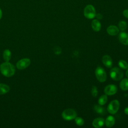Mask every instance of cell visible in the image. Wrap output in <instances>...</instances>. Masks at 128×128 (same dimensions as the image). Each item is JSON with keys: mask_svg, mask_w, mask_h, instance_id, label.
Segmentation results:
<instances>
[{"mask_svg": "<svg viewBox=\"0 0 128 128\" xmlns=\"http://www.w3.org/2000/svg\"><path fill=\"white\" fill-rule=\"evenodd\" d=\"M120 87L123 90H128V78H124L120 83Z\"/></svg>", "mask_w": 128, "mask_h": 128, "instance_id": "cell-16", "label": "cell"}, {"mask_svg": "<svg viewBox=\"0 0 128 128\" xmlns=\"http://www.w3.org/2000/svg\"><path fill=\"white\" fill-rule=\"evenodd\" d=\"M95 74L96 79L100 82H104L106 80V74L104 70L101 66L96 68L95 70Z\"/></svg>", "mask_w": 128, "mask_h": 128, "instance_id": "cell-6", "label": "cell"}, {"mask_svg": "<svg viewBox=\"0 0 128 128\" xmlns=\"http://www.w3.org/2000/svg\"><path fill=\"white\" fill-rule=\"evenodd\" d=\"M106 126L108 128H111L115 124V118L112 116H108L104 120Z\"/></svg>", "mask_w": 128, "mask_h": 128, "instance_id": "cell-14", "label": "cell"}, {"mask_svg": "<svg viewBox=\"0 0 128 128\" xmlns=\"http://www.w3.org/2000/svg\"><path fill=\"white\" fill-rule=\"evenodd\" d=\"M118 40L120 42L125 46L128 45V34L124 32H120L118 35Z\"/></svg>", "mask_w": 128, "mask_h": 128, "instance_id": "cell-10", "label": "cell"}, {"mask_svg": "<svg viewBox=\"0 0 128 128\" xmlns=\"http://www.w3.org/2000/svg\"><path fill=\"white\" fill-rule=\"evenodd\" d=\"M30 60L28 58H24L19 60L16 64V68L19 70H24L28 67L30 64Z\"/></svg>", "mask_w": 128, "mask_h": 128, "instance_id": "cell-7", "label": "cell"}, {"mask_svg": "<svg viewBox=\"0 0 128 128\" xmlns=\"http://www.w3.org/2000/svg\"><path fill=\"white\" fill-rule=\"evenodd\" d=\"M108 34L110 36H116L119 32V28L114 25H110L108 26L106 29Z\"/></svg>", "mask_w": 128, "mask_h": 128, "instance_id": "cell-11", "label": "cell"}, {"mask_svg": "<svg viewBox=\"0 0 128 128\" xmlns=\"http://www.w3.org/2000/svg\"><path fill=\"white\" fill-rule=\"evenodd\" d=\"M54 53L56 54H60L62 52V49L58 46H56L54 48Z\"/></svg>", "mask_w": 128, "mask_h": 128, "instance_id": "cell-24", "label": "cell"}, {"mask_svg": "<svg viewBox=\"0 0 128 128\" xmlns=\"http://www.w3.org/2000/svg\"><path fill=\"white\" fill-rule=\"evenodd\" d=\"M118 90L117 86L113 84L106 86L104 89V92L108 96L114 95L116 94Z\"/></svg>", "mask_w": 128, "mask_h": 128, "instance_id": "cell-8", "label": "cell"}, {"mask_svg": "<svg viewBox=\"0 0 128 128\" xmlns=\"http://www.w3.org/2000/svg\"><path fill=\"white\" fill-rule=\"evenodd\" d=\"M91 26L92 30L94 32H99L101 29V24L98 19L93 20L92 22Z\"/></svg>", "mask_w": 128, "mask_h": 128, "instance_id": "cell-13", "label": "cell"}, {"mask_svg": "<svg viewBox=\"0 0 128 128\" xmlns=\"http://www.w3.org/2000/svg\"><path fill=\"white\" fill-rule=\"evenodd\" d=\"M108 100V96L106 94L102 95L98 98V103L101 106H103L106 104Z\"/></svg>", "mask_w": 128, "mask_h": 128, "instance_id": "cell-19", "label": "cell"}, {"mask_svg": "<svg viewBox=\"0 0 128 128\" xmlns=\"http://www.w3.org/2000/svg\"><path fill=\"white\" fill-rule=\"evenodd\" d=\"M122 14L124 15V16L128 18V9H126L124 10L123 12H122Z\"/></svg>", "mask_w": 128, "mask_h": 128, "instance_id": "cell-25", "label": "cell"}, {"mask_svg": "<svg viewBox=\"0 0 128 128\" xmlns=\"http://www.w3.org/2000/svg\"><path fill=\"white\" fill-rule=\"evenodd\" d=\"M2 56L5 62H9L12 58L11 52L8 49L5 50L3 52Z\"/></svg>", "mask_w": 128, "mask_h": 128, "instance_id": "cell-17", "label": "cell"}, {"mask_svg": "<svg viewBox=\"0 0 128 128\" xmlns=\"http://www.w3.org/2000/svg\"><path fill=\"white\" fill-rule=\"evenodd\" d=\"M74 120H75V122L76 124V125L78 126H82L84 125V120L82 118H80V117H78L76 116V118H74Z\"/></svg>", "mask_w": 128, "mask_h": 128, "instance_id": "cell-22", "label": "cell"}, {"mask_svg": "<svg viewBox=\"0 0 128 128\" xmlns=\"http://www.w3.org/2000/svg\"><path fill=\"white\" fill-rule=\"evenodd\" d=\"M94 110L98 114H104L105 113L104 108L101 106L100 104H96L94 106Z\"/></svg>", "mask_w": 128, "mask_h": 128, "instance_id": "cell-18", "label": "cell"}, {"mask_svg": "<svg viewBox=\"0 0 128 128\" xmlns=\"http://www.w3.org/2000/svg\"><path fill=\"white\" fill-rule=\"evenodd\" d=\"M104 124V120L102 118H97L94 120L92 122V126L95 128L102 127Z\"/></svg>", "mask_w": 128, "mask_h": 128, "instance_id": "cell-12", "label": "cell"}, {"mask_svg": "<svg viewBox=\"0 0 128 128\" xmlns=\"http://www.w3.org/2000/svg\"><path fill=\"white\" fill-rule=\"evenodd\" d=\"M10 90V86L4 84H0V94H4L8 92Z\"/></svg>", "mask_w": 128, "mask_h": 128, "instance_id": "cell-15", "label": "cell"}, {"mask_svg": "<svg viewBox=\"0 0 128 128\" xmlns=\"http://www.w3.org/2000/svg\"><path fill=\"white\" fill-rule=\"evenodd\" d=\"M2 10L1 8H0V20L1 19V18H2Z\"/></svg>", "mask_w": 128, "mask_h": 128, "instance_id": "cell-28", "label": "cell"}, {"mask_svg": "<svg viewBox=\"0 0 128 128\" xmlns=\"http://www.w3.org/2000/svg\"><path fill=\"white\" fill-rule=\"evenodd\" d=\"M110 74L111 78L116 81L121 80L124 76V74L122 70L117 67L112 68L110 70Z\"/></svg>", "mask_w": 128, "mask_h": 128, "instance_id": "cell-3", "label": "cell"}, {"mask_svg": "<svg viewBox=\"0 0 128 128\" xmlns=\"http://www.w3.org/2000/svg\"><path fill=\"white\" fill-rule=\"evenodd\" d=\"M128 24L124 20H121L118 22V27L119 30H120L121 31H124L126 30L127 28Z\"/></svg>", "mask_w": 128, "mask_h": 128, "instance_id": "cell-20", "label": "cell"}, {"mask_svg": "<svg viewBox=\"0 0 128 128\" xmlns=\"http://www.w3.org/2000/svg\"><path fill=\"white\" fill-rule=\"evenodd\" d=\"M84 16L88 19H93L96 15L94 7L92 4L86 6L84 10Z\"/></svg>", "mask_w": 128, "mask_h": 128, "instance_id": "cell-4", "label": "cell"}, {"mask_svg": "<svg viewBox=\"0 0 128 128\" xmlns=\"http://www.w3.org/2000/svg\"><path fill=\"white\" fill-rule=\"evenodd\" d=\"M126 77L128 78V68H127V70H126Z\"/></svg>", "mask_w": 128, "mask_h": 128, "instance_id": "cell-29", "label": "cell"}, {"mask_svg": "<svg viewBox=\"0 0 128 128\" xmlns=\"http://www.w3.org/2000/svg\"><path fill=\"white\" fill-rule=\"evenodd\" d=\"M0 71L4 76L10 77L14 74L16 68L9 62H5L0 65Z\"/></svg>", "mask_w": 128, "mask_h": 128, "instance_id": "cell-1", "label": "cell"}, {"mask_svg": "<svg viewBox=\"0 0 128 128\" xmlns=\"http://www.w3.org/2000/svg\"><path fill=\"white\" fill-rule=\"evenodd\" d=\"M91 93L92 96L94 97H96L98 95V88L96 86H92V90H91Z\"/></svg>", "mask_w": 128, "mask_h": 128, "instance_id": "cell-23", "label": "cell"}, {"mask_svg": "<svg viewBox=\"0 0 128 128\" xmlns=\"http://www.w3.org/2000/svg\"><path fill=\"white\" fill-rule=\"evenodd\" d=\"M98 20H101L102 18V14H100V13H98V14H96V16Z\"/></svg>", "mask_w": 128, "mask_h": 128, "instance_id": "cell-26", "label": "cell"}, {"mask_svg": "<svg viewBox=\"0 0 128 128\" xmlns=\"http://www.w3.org/2000/svg\"><path fill=\"white\" fill-rule=\"evenodd\" d=\"M118 64L120 68L123 70H127L128 68V64L126 61L123 60H120L118 61Z\"/></svg>", "mask_w": 128, "mask_h": 128, "instance_id": "cell-21", "label": "cell"}, {"mask_svg": "<svg viewBox=\"0 0 128 128\" xmlns=\"http://www.w3.org/2000/svg\"><path fill=\"white\" fill-rule=\"evenodd\" d=\"M120 102L117 100H114L111 101L108 104L107 107L108 112L112 114H116L120 108Z\"/></svg>", "mask_w": 128, "mask_h": 128, "instance_id": "cell-5", "label": "cell"}, {"mask_svg": "<svg viewBox=\"0 0 128 128\" xmlns=\"http://www.w3.org/2000/svg\"><path fill=\"white\" fill-rule=\"evenodd\" d=\"M77 116L76 112L72 108H68L64 110L62 114V116L64 120H71Z\"/></svg>", "mask_w": 128, "mask_h": 128, "instance_id": "cell-2", "label": "cell"}, {"mask_svg": "<svg viewBox=\"0 0 128 128\" xmlns=\"http://www.w3.org/2000/svg\"><path fill=\"white\" fill-rule=\"evenodd\" d=\"M124 112L128 116V106L126 107L124 110Z\"/></svg>", "mask_w": 128, "mask_h": 128, "instance_id": "cell-27", "label": "cell"}, {"mask_svg": "<svg viewBox=\"0 0 128 128\" xmlns=\"http://www.w3.org/2000/svg\"><path fill=\"white\" fill-rule=\"evenodd\" d=\"M102 61L103 64L108 68H111L112 66V60L111 57L107 54L104 55L102 58Z\"/></svg>", "mask_w": 128, "mask_h": 128, "instance_id": "cell-9", "label": "cell"}]
</instances>
